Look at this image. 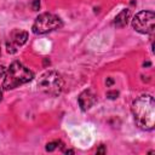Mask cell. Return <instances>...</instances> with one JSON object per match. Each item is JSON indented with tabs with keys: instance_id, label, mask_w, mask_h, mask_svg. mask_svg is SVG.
Instances as JSON below:
<instances>
[{
	"instance_id": "30bf717a",
	"label": "cell",
	"mask_w": 155,
	"mask_h": 155,
	"mask_svg": "<svg viewBox=\"0 0 155 155\" xmlns=\"http://www.w3.org/2000/svg\"><path fill=\"white\" fill-rule=\"evenodd\" d=\"M117 96H119V92L117 91H108L107 92V97L109 99H115V98H117Z\"/></svg>"
},
{
	"instance_id": "ba28073f",
	"label": "cell",
	"mask_w": 155,
	"mask_h": 155,
	"mask_svg": "<svg viewBox=\"0 0 155 155\" xmlns=\"http://www.w3.org/2000/svg\"><path fill=\"white\" fill-rule=\"evenodd\" d=\"M130 16H131V11L128 8H124L114 19V25L117 27V28H122L127 24L128 19H130Z\"/></svg>"
},
{
	"instance_id": "4fadbf2b",
	"label": "cell",
	"mask_w": 155,
	"mask_h": 155,
	"mask_svg": "<svg viewBox=\"0 0 155 155\" xmlns=\"http://www.w3.org/2000/svg\"><path fill=\"white\" fill-rule=\"evenodd\" d=\"M5 73H6L5 67H4V65H0V78H1L2 75H5Z\"/></svg>"
},
{
	"instance_id": "5bb4252c",
	"label": "cell",
	"mask_w": 155,
	"mask_h": 155,
	"mask_svg": "<svg viewBox=\"0 0 155 155\" xmlns=\"http://www.w3.org/2000/svg\"><path fill=\"white\" fill-rule=\"evenodd\" d=\"M113 79H108V81H107V86H110V85H113Z\"/></svg>"
},
{
	"instance_id": "277c9868",
	"label": "cell",
	"mask_w": 155,
	"mask_h": 155,
	"mask_svg": "<svg viewBox=\"0 0 155 155\" xmlns=\"http://www.w3.org/2000/svg\"><path fill=\"white\" fill-rule=\"evenodd\" d=\"M61 27H62V21L58 16L52 13H42L35 19L31 30L34 34L40 35V34H46L52 30H56Z\"/></svg>"
},
{
	"instance_id": "6da1fadb",
	"label": "cell",
	"mask_w": 155,
	"mask_h": 155,
	"mask_svg": "<svg viewBox=\"0 0 155 155\" xmlns=\"http://www.w3.org/2000/svg\"><path fill=\"white\" fill-rule=\"evenodd\" d=\"M136 125L144 131H151L155 125V101L150 94H142L132 103Z\"/></svg>"
},
{
	"instance_id": "52a82bcc",
	"label": "cell",
	"mask_w": 155,
	"mask_h": 155,
	"mask_svg": "<svg viewBox=\"0 0 155 155\" xmlns=\"http://www.w3.org/2000/svg\"><path fill=\"white\" fill-rule=\"evenodd\" d=\"M78 102H79L80 108L85 111V110L90 109L96 103V96L91 90H85L84 92L80 93V96L78 98Z\"/></svg>"
},
{
	"instance_id": "3957f363",
	"label": "cell",
	"mask_w": 155,
	"mask_h": 155,
	"mask_svg": "<svg viewBox=\"0 0 155 155\" xmlns=\"http://www.w3.org/2000/svg\"><path fill=\"white\" fill-rule=\"evenodd\" d=\"M63 85H64V81L62 76L53 70H48L44 73L38 80L39 90L45 94H48L52 97H56L62 92Z\"/></svg>"
},
{
	"instance_id": "7a4b0ae2",
	"label": "cell",
	"mask_w": 155,
	"mask_h": 155,
	"mask_svg": "<svg viewBox=\"0 0 155 155\" xmlns=\"http://www.w3.org/2000/svg\"><path fill=\"white\" fill-rule=\"evenodd\" d=\"M33 78H34L33 71L29 70L21 62L16 61L8 67V69L5 74L2 88L4 90H13L23 84L29 82L30 80H33Z\"/></svg>"
},
{
	"instance_id": "5b68a950",
	"label": "cell",
	"mask_w": 155,
	"mask_h": 155,
	"mask_svg": "<svg viewBox=\"0 0 155 155\" xmlns=\"http://www.w3.org/2000/svg\"><path fill=\"white\" fill-rule=\"evenodd\" d=\"M132 27L140 34H153L155 27V13L153 11H140L132 19Z\"/></svg>"
},
{
	"instance_id": "9c48e42d",
	"label": "cell",
	"mask_w": 155,
	"mask_h": 155,
	"mask_svg": "<svg viewBox=\"0 0 155 155\" xmlns=\"http://www.w3.org/2000/svg\"><path fill=\"white\" fill-rule=\"evenodd\" d=\"M61 142H58V140H56V142H51V143H47L46 144V150L47 151H53L57 147H58V144H59Z\"/></svg>"
},
{
	"instance_id": "9a60e30c",
	"label": "cell",
	"mask_w": 155,
	"mask_h": 155,
	"mask_svg": "<svg viewBox=\"0 0 155 155\" xmlns=\"http://www.w3.org/2000/svg\"><path fill=\"white\" fill-rule=\"evenodd\" d=\"M65 154H74V150H65Z\"/></svg>"
},
{
	"instance_id": "7c38bea8",
	"label": "cell",
	"mask_w": 155,
	"mask_h": 155,
	"mask_svg": "<svg viewBox=\"0 0 155 155\" xmlns=\"http://www.w3.org/2000/svg\"><path fill=\"white\" fill-rule=\"evenodd\" d=\"M107 150H105V148H104V145H101L98 149H97V154H104Z\"/></svg>"
},
{
	"instance_id": "8992f818",
	"label": "cell",
	"mask_w": 155,
	"mask_h": 155,
	"mask_svg": "<svg viewBox=\"0 0 155 155\" xmlns=\"http://www.w3.org/2000/svg\"><path fill=\"white\" fill-rule=\"evenodd\" d=\"M27 39H28V33L27 31L21 30V29H15L10 35V41H7V44H6L7 52L8 53L17 52V47L25 44Z\"/></svg>"
},
{
	"instance_id": "8fae6325",
	"label": "cell",
	"mask_w": 155,
	"mask_h": 155,
	"mask_svg": "<svg viewBox=\"0 0 155 155\" xmlns=\"http://www.w3.org/2000/svg\"><path fill=\"white\" fill-rule=\"evenodd\" d=\"M39 7H40V0H34V2H33V10L34 11H38Z\"/></svg>"
}]
</instances>
